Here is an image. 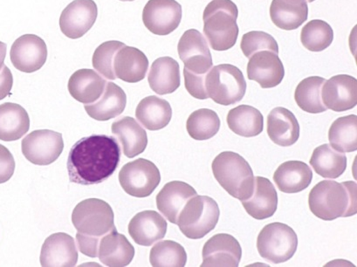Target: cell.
<instances>
[{"label": "cell", "instance_id": "7dc6e473", "mask_svg": "<svg viewBox=\"0 0 357 267\" xmlns=\"http://www.w3.org/2000/svg\"><path fill=\"white\" fill-rule=\"evenodd\" d=\"M306 1L308 3H312V2L315 1V0H306Z\"/></svg>", "mask_w": 357, "mask_h": 267}, {"label": "cell", "instance_id": "6da1fadb", "mask_svg": "<svg viewBox=\"0 0 357 267\" xmlns=\"http://www.w3.org/2000/svg\"><path fill=\"white\" fill-rule=\"evenodd\" d=\"M120 159L121 148L116 138L106 135L83 137L69 152V179L82 185H98L114 174Z\"/></svg>", "mask_w": 357, "mask_h": 267}, {"label": "cell", "instance_id": "8fae6325", "mask_svg": "<svg viewBox=\"0 0 357 267\" xmlns=\"http://www.w3.org/2000/svg\"><path fill=\"white\" fill-rule=\"evenodd\" d=\"M180 60L185 64V70L196 75H206L213 68L207 41L196 29L187 30L180 38L178 45Z\"/></svg>", "mask_w": 357, "mask_h": 267}, {"label": "cell", "instance_id": "836d02e7", "mask_svg": "<svg viewBox=\"0 0 357 267\" xmlns=\"http://www.w3.org/2000/svg\"><path fill=\"white\" fill-rule=\"evenodd\" d=\"M310 164L315 173L324 178H340L347 169V157L342 152L335 151L331 144L317 147L312 154Z\"/></svg>", "mask_w": 357, "mask_h": 267}, {"label": "cell", "instance_id": "4fadbf2b", "mask_svg": "<svg viewBox=\"0 0 357 267\" xmlns=\"http://www.w3.org/2000/svg\"><path fill=\"white\" fill-rule=\"evenodd\" d=\"M98 16V8L93 0H74L60 17V29L64 36L77 40L85 36Z\"/></svg>", "mask_w": 357, "mask_h": 267}, {"label": "cell", "instance_id": "b9f144b4", "mask_svg": "<svg viewBox=\"0 0 357 267\" xmlns=\"http://www.w3.org/2000/svg\"><path fill=\"white\" fill-rule=\"evenodd\" d=\"M185 85L187 91L194 98L206 100L209 98L206 89V75H196L183 69Z\"/></svg>", "mask_w": 357, "mask_h": 267}, {"label": "cell", "instance_id": "ac0fdd59", "mask_svg": "<svg viewBox=\"0 0 357 267\" xmlns=\"http://www.w3.org/2000/svg\"><path fill=\"white\" fill-rule=\"evenodd\" d=\"M40 260L43 267L75 266L78 261L75 239L63 232L52 234L44 242Z\"/></svg>", "mask_w": 357, "mask_h": 267}, {"label": "cell", "instance_id": "5b68a950", "mask_svg": "<svg viewBox=\"0 0 357 267\" xmlns=\"http://www.w3.org/2000/svg\"><path fill=\"white\" fill-rule=\"evenodd\" d=\"M214 178L229 195L245 201L254 192L255 176L250 165L241 155L225 151L211 165Z\"/></svg>", "mask_w": 357, "mask_h": 267}, {"label": "cell", "instance_id": "277c9868", "mask_svg": "<svg viewBox=\"0 0 357 267\" xmlns=\"http://www.w3.org/2000/svg\"><path fill=\"white\" fill-rule=\"evenodd\" d=\"M238 10L231 0H213L204 9V33L215 51L231 49L237 43Z\"/></svg>", "mask_w": 357, "mask_h": 267}, {"label": "cell", "instance_id": "ee69618b", "mask_svg": "<svg viewBox=\"0 0 357 267\" xmlns=\"http://www.w3.org/2000/svg\"><path fill=\"white\" fill-rule=\"evenodd\" d=\"M13 86L12 72L4 65L0 70V100L6 98L11 93Z\"/></svg>", "mask_w": 357, "mask_h": 267}, {"label": "cell", "instance_id": "e0dca14e", "mask_svg": "<svg viewBox=\"0 0 357 267\" xmlns=\"http://www.w3.org/2000/svg\"><path fill=\"white\" fill-rule=\"evenodd\" d=\"M285 68L279 54L272 51H259L249 58L248 77L262 89H273L282 82Z\"/></svg>", "mask_w": 357, "mask_h": 267}, {"label": "cell", "instance_id": "7c38bea8", "mask_svg": "<svg viewBox=\"0 0 357 267\" xmlns=\"http://www.w3.org/2000/svg\"><path fill=\"white\" fill-rule=\"evenodd\" d=\"M182 6L176 0H149L143 11L145 27L155 36H169L182 20Z\"/></svg>", "mask_w": 357, "mask_h": 267}, {"label": "cell", "instance_id": "9a60e30c", "mask_svg": "<svg viewBox=\"0 0 357 267\" xmlns=\"http://www.w3.org/2000/svg\"><path fill=\"white\" fill-rule=\"evenodd\" d=\"M202 267H238L242 249L234 236L218 234L208 239L204 245Z\"/></svg>", "mask_w": 357, "mask_h": 267}, {"label": "cell", "instance_id": "f6af8a7d", "mask_svg": "<svg viewBox=\"0 0 357 267\" xmlns=\"http://www.w3.org/2000/svg\"><path fill=\"white\" fill-rule=\"evenodd\" d=\"M6 49H8V46L2 41H0V70L4 66V61L6 56Z\"/></svg>", "mask_w": 357, "mask_h": 267}, {"label": "cell", "instance_id": "603a6c76", "mask_svg": "<svg viewBox=\"0 0 357 267\" xmlns=\"http://www.w3.org/2000/svg\"><path fill=\"white\" fill-rule=\"evenodd\" d=\"M135 256V248L123 234H118L116 228L100 238L98 246L100 261L107 266H129Z\"/></svg>", "mask_w": 357, "mask_h": 267}, {"label": "cell", "instance_id": "7a4b0ae2", "mask_svg": "<svg viewBox=\"0 0 357 267\" xmlns=\"http://www.w3.org/2000/svg\"><path fill=\"white\" fill-rule=\"evenodd\" d=\"M72 222L77 230L76 241L79 252L90 258L98 257L100 238L116 229L112 208L98 199L79 203L73 211Z\"/></svg>", "mask_w": 357, "mask_h": 267}, {"label": "cell", "instance_id": "2e32d148", "mask_svg": "<svg viewBox=\"0 0 357 267\" xmlns=\"http://www.w3.org/2000/svg\"><path fill=\"white\" fill-rule=\"evenodd\" d=\"M321 99L335 112L354 109L357 105V79L348 75L333 76L322 86Z\"/></svg>", "mask_w": 357, "mask_h": 267}, {"label": "cell", "instance_id": "d4e9b609", "mask_svg": "<svg viewBox=\"0 0 357 267\" xmlns=\"http://www.w3.org/2000/svg\"><path fill=\"white\" fill-rule=\"evenodd\" d=\"M112 133L122 145L123 154L133 158L143 153L148 145L146 131L134 118L124 116L112 123Z\"/></svg>", "mask_w": 357, "mask_h": 267}, {"label": "cell", "instance_id": "f35d334b", "mask_svg": "<svg viewBox=\"0 0 357 267\" xmlns=\"http://www.w3.org/2000/svg\"><path fill=\"white\" fill-rule=\"evenodd\" d=\"M150 262L154 267H183L186 265L187 253L178 243L164 241L152 247Z\"/></svg>", "mask_w": 357, "mask_h": 267}, {"label": "cell", "instance_id": "8992f818", "mask_svg": "<svg viewBox=\"0 0 357 267\" xmlns=\"http://www.w3.org/2000/svg\"><path fill=\"white\" fill-rule=\"evenodd\" d=\"M220 216L216 201L210 197L197 195L183 208L176 224L186 238L200 239L214 230Z\"/></svg>", "mask_w": 357, "mask_h": 267}, {"label": "cell", "instance_id": "30bf717a", "mask_svg": "<svg viewBox=\"0 0 357 267\" xmlns=\"http://www.w3.org/2000/svg\"><path fill=\"white\" fill-rule=\"evenodd\" d=\"M22 153L36 165H50L56 161L64 148L62 135L50 130L33 131L22 140Z\"/></svg>", "mask_w": 357, "mask_h": 267}, {"label": "cell", "instance_id": "ffe728a7", "mask_svg": "<svg viewBox=\"0 0 357 267\" xmlns=\"http://www.w3.org/2000/svg\"><path fill=\"white\" fill-rule=\"evenodd\" d=\"M242 206L255 220L273 217L278 208V194L272 182L263 176H256L254 192L248 199L242 201Z\"/></svg>", "mask_w": 357, "mask_h": 267}, {"label": "cell", "instance_id": "8d00e7d4", "mask_svg": "<svg viewBox=\"0 0 357 267\" xmlns=\"http://www.w3.org/2000/svg\"><path fill=\"white\" fill-rule=\"evenodd\" d=\"M220 128V119L215 111L200 109L190 114L186 130L194 140L206 141L216 136Z\"/></svg>", "mask_w": 357, "mask_h": 267}, {"label": "cell", "instance_id": "f546056e", "mask_svg": "<svg viewBox=\"0 0 357 267\" xmlns=\"http://www.w3.org/2000/svg\"><path fill=\"white\" fill-rule=\"evenodd\" d=\"M270 17L279 29L292 31L299 29L308 17L306 0H273Z\"/></svg>", "mask_w": 357, "mask_h": 267}, {"label": "cell", "instance_id": "d6a6232c", "mask_svg": "<svg viewBox=\"0 0 357 267\" xmlns=\"http://www.w3.org/2000/svg\"><path fill=\"white\" fill-rule=\"evenodd\" d=\"M229 128L236 135L243 137H255L262 133L264 117L259 110L248 105H240L229 111Z\"/></svg>", "mask_w": 357, "mask_h": 267}, {"label": "cell", "instance_id": "cb8c5ba5", "mask_svg": "<svg viewBox=\"0 0 357 267\" xmlns=\"http://www.w3.org/2000/svg\"><path fill=\"white\" fill-rule=\"evenodd\" d=\"M149 60L143 52L134 47H123L114 59V72L116 78L128 83H137L145 78Z\"/></svg>", "mask_w": 357, "mask_h": 267}, {"label": "cell", "instance_id": "60d3db41", "mask_svg": "<svg viewBox=\"0 0 357 267\" xmlns=\"http://www.w3.org/2000/svg\"><path fill=\"white\" fill-rule=\"evenodd\" d=\"M241 47L245 57L251 58L259 51H272L279 54V45L275 38L261 31H252L242 37Z\"/></svg>", "mask_w": 357, "mask_h": 267}, {"label": "cell", "instance_id": "f1b7e54d", "mask_svg": "<svg viewBox=\"0 0 357 267\" xmlns=\"http://www.w3.org/2000/svg\"><path fill=\"white\" fill-rule=\"evenodd\" d=\"M313 172L301 161H287L280 165L273 174V180L280 192L299 193L310 185Z\"/></svg>", "mask_w": 357, "mask_h": 267}, {"label": "cell", "instance_id": "d6986e66", "mask_svg": "<svg viewBox=\"0 0 357 267\" xmlns=\"http://www.w3.org/2000/svg\"><path fill=\"white\" fill-rule=\"evenodd\" d=\"M167 227V222L157 211H144L130 220L129 234L137 245L151 246L165 237Z\"/></svg>", "mask_w": 357, "mask_h": 267}, {"label": "cell", "instance_id": "d590c367", "mask_svg": "<svg viewBox=\"0 0 357 267\" xmlns=\"http://www.w3.org/2000/svg\"><path fill=\"white\" fill-rule=\"evenodd\" d=\"M325 82L324 78L311 76L298 84L294 100L300 109L310 114H320L328 109L321 99V89Z\"/></svg>", "mask_w": 357, "mask_h": 267}, {"label": "cell", "instance_id": "5bb4252c", "mask_svg": "<svg viewBox=\"0 0 357 267\" xmlns=\"http://www.w3.org/2000/svg\"><path fill=\"white\" fill-rule=\"evenodd\" d=\"M10 58L17 70L27 74L36 72L46 63L47 44L36 34H25L13 43Z\"/></svg>", "mask_w": 357, "mask_h": 267}, {"label": "cell", "instance_id": "ab89813d", "mask_svg": "<svg viewBox=\"0 0 357 267\" xmlns=\"http://www.w3.org/2000/svg\"><path fill=\"white\" fill-rule=\"evenodd\" d=\"M126 45L118 40L106 41L100 44L93 52L92 64L93 68L110 81L117 79L114 72V59L118 51Z\"/></svg>", "mask_w": 357, "mask_h": 267}, {"label": "cell", "instance_id": "4dcf8cb0", "mask_svg": "<svg viewBox=\"0 0 357 267\" xmlns=\"http://www.w3.org/2000/svg\"><path fill=\"white\" fill-rule=\"evenodd\" d=\"M29 128L30 118L23 107L13 102L0 105V140H20Z\"/></svg>", "mask_w": 357, "mask_h": 267}, {"label": "cell", "instance_id": "3957f363", "mask_svg": "<svg viewBox=\"0 0 357 267\" xmlns=\"http://www.w3.org/2000/svg\"><path fill=\"white\" fill-rule=\"evenodd\" d=\"M308 206L315 217L325 221L352 217L357 213V185L354 181L324 180L311 190Z\"/></svg>", "mask_w": 357, "mask_h": 267}, {"label": "cell", "instance_id": "83f0119b", "mask_svg": "<svg viewBox=\"0 0 357 267\" xmlns=\"http://www.w3.org/2000/svg\"><path fill=\"white\" fill-rule=\"evenodd\" d=\"M148 82L152 91L159 96L174 93L181 84L178 62L172 57L157 59L151 65Z\"/></svg>", "mask_w": 357, "mask_h": 267}, {"label": "cell", "instance_id": "52a82bcc", "mask_svg": "<svg viewBox=\"0 0 357 267\" xmlns=\"http://www.w3.org/2000/svg\"><path fill=\"white\" fill-rule=\"evenodd\" d=\"M206 89L208 97L223 106L234 105L244 98L247 82L243 73L236 66H215L206 75Z\"/></svg>", "mask_w": 357, "mask_h": 267}, {"label": "cell", "instance_id": "7bdbcfd3", "mask_svg": "<svg viewBox=\"0 0 357 267\" xmlns=\"http://www.w3.org/2000/svg\"><path fill=\"white\" fill-rule=\"evenodd\" d=\"M15 171V161L8 148L0 144V183L12 178Z\"/></svg>", "mask_w": 357, "mask_h": 267}, {"label": "cell", "instance_id": "bcb514c9", "mask_svg": "<svg viewBox=\"0 0 357 267\" xmlns=\"http://www.w3.org/2000/svg\"><path fill=\"white\" fill-rule=\"evenodd\" d=\"M120 1H123V2H126V1H135V0H120Z\"/></svg>", "mask_w": 357, "mask_h": 267}, {"label": "cell", "instance_id": "1f68e13d", "mask_svg": "<svg viewBox=\"0 0 357 267\" xmlns=\"http://www.w3.org/2000/svg\"><path fill=\"white\" fill-rule=\"evenodd\" d=\"M137 119L149 130H160L168 126L172 117L171 104L155 96L146 97L138 104Z\"/></svg>", "mask_w": 357, "mask_h": 267}, {"label": "cell", "instance_id": "484cf974", "mask_svg": "<svg viewBox=\"0 0 357 267\" xmlns=\"http://www.w3.org/2000/svg\"><path fill=\"white\" fill-rule=\"evenodd\" d=\"M107 81L92 69H79L71 75L68 89L73 98L83 104L96 102L105 90Z\"/></svg>", "mask_w": 357, "mask_h": 267}, {"label": "cell", "instance_id": "74e56055", "mask_svg": "<svg viewBox=\"0 0 357 267\" xmlns=\"http://www.w3.org/2000/svg\"><path fill=\"white\" fill-rule=\"evenodd\" d=\"M334 40V31L324 20H313L303 26L301 41L308 51L322 52L327 49Z\"/></svg>", "mask_w": 357, "mask_h": 267}, {"label": "cell", "instance_id": "9c48e42d", "mask_svg": "<svg viewBox=\"0 0 357 267\" xmlns=\"http://www.w3.org/2000/svg\"><path fill=\"white\" fill-rule=\"evenodd\" d=\"M119 182L130 196L147 197L160 183L161 174L153 162L139 158L123 166L119 173Z\"/></svg>", "mask_w": 357, "mask_h": 267}, {"label": "cell", "instance_id": "ba28073f", "mask_svg": "<svg viewBox=\"0 0 357 267\" xmlns=\"http://www.w3.org/2000/svg\"><path fill=\"white\" fill-rule=\"evenodd\" d=\"M297 247L296 231L279 222L266 224L258 236V252L266 261L273 264L289 261L296 254Z\"/></svg>", "mask_w": 357, "mask_h": 267}, {"label": "cell", "instance_id": "4316f807", "mask_svg": "<svg viewBox=\"0 0 357 267\" xmlns=\"http://www.w3.org/2000/svg\"><path fill=\"white\" fill-rule=\"evenodd\" d=\"M127 104V96L121 86L107 82L105 90L96 102L86 104L84 109L93 119L109 121L123 113Z\"/></svg>", "mask_w": 357, "mask_h": 267}, {"label": "cell", "instance_id": "44dd1931", "mask_svg": "<svg viewBox=\"0 0 357 267\" xmlns=\"http://www.w3.org/2000/svg\"><path fill=\"white\" fill-rule=\"evenodd\" d=\"M197 195L195 189L188 183L181 181L169 182L158 194V209L171 223L176 224L183 208L190 199Z\"/></svg>", "mask_w": 357, "mask_h": 267}, {"label": "cell", "instance_id": "7402d4cb", "mask_svg": "<svg viewBox=\"0 0 357 267\" xmlns=\"http://www.w3.org/2000/svg\"><path fill=\"white\" fill-rule=\"evenodd\" d=\"M268 135L279 146L290 147L299 140L300 124L290 110L275 107L268 116Z\"/></svg>", "mask_w": 357, "mask_h": 267}, {"label": "cell", "instance_id": "e575fe53", "mask_svg": "<svg viewBox=\"0 0 357 267\" xmlns=\"http://www.w3.org/2000/svg\"><path fill=\"white\" fill-rule=\"evenodd\" d=\"M331 146L342 153L357 150V116L356 114L342 116L332 123L328 131Z\"/></svg>", "mask_w": 357, "mask_h": 267}]
</instances>
